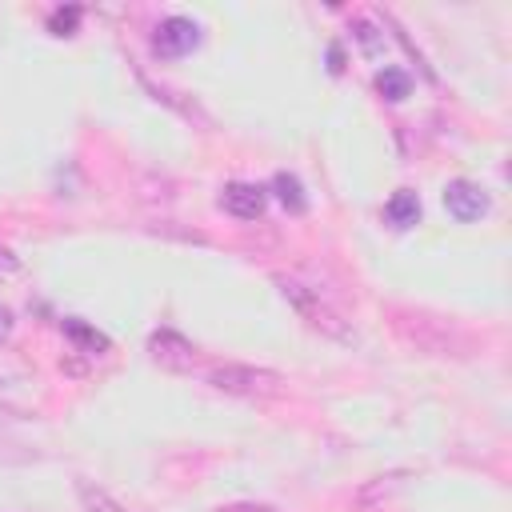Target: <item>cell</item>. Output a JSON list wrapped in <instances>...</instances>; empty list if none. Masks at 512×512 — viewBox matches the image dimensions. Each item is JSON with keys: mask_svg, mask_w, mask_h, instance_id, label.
I'll use <instances>...</instances> for the list:
<instances>
[{"mask_svg": "<svg viewBox=\"0 0 512 512\" xmlns=\"http://www.w3.org/2000/svg\"><path fill=\"white\" fill-rule=\"evenodd\" d=\"M216 512H280V508L260 504V500H236V504H220Z\"/></svg>", "mask_w": 512, "mask_h": 512, "instance_id": "14", "label": "cell"}, {"mask_svg": "<svg viewBox=\"0 0 512 512\" xmlns=\"http://www.w3.org/2000/svg\"><path fill=\"white\" fill-rule=\"evenodd\" d=\"M376 88H380L384 100H404L408 88H412V80H408V72H400V68H380V72H376Z\"/></svg>", "mask_w": 512, "mask_h": 512, "instance_id": "11", "label": "cell"}, {"mask_svg": "<svg viewBox=\"0 0 512 512\" xmlns=\"http://www.w3.org/2000/svg\"><path fill=\"white\" fill-rule=\"evenodd\" d=\"M8 328H12V312H8V308H0V336H4Z\"/></svg>", "mask_w": 512, "mask_h": 512, "instance_id": "16", "label": "cell"}, {"mask_svg": "<svg viewBox=\"0 0 512 512\" xmlns=\"http://www.w3.org/2000/svg\"><path fill=\"white\" fill-rule=\"evenodd\" d=\"M384 216H388V224H396V228H412V224L420 220V200H416V192H408V188L392 192V200L384 204Z\"/></svg>", "mask_w": 512, "mask_h": 512, "instance_id": "8", "label": "cell"}, {"mask_svg": "<svg viewBox=\"0 0 512 512\" xmlns=\"http://www.w3.org/2000/svg\"><path fill=\"white\" fill-rule=\"evenodd\" d=\"M272 192H276V200H280L288 212H304V208H308V196H304V188H300V180H296L292 172H276V176H272Z\"/></svg>", "mask_w": 512, "mask_h": 512, "instance_id": "9", "label": "cell"}, {"mask_svg": "<svg viewBox=\"0 0 512 512\" xmlns=\"http://www.w3.org/2000/svg\"><path fill=\"white\" fill-rule=\"evenodd\" d=\"M444 208H448L452 220L472 224V220H480V216L492 208V200H488V192H484L480 184H472V180H452V184L444 188Z\"/></svg>", "mask_w": 512, "mask_h": 512, "instance_id": "5", "label": "cell"}, {"mask_svg": "<svg viewBox=\"0 0 512 512\" xmlns=\"http://www.w3.org/2000/svg\"><path fill=\"white\" fill-rule=\"evenodd\" d=\"M204 380L216 392H224V396H248V400H256V396H280L284 392V376L280 372L252 368V364H216V368H208Z\"/></svg>", "mask_w": 512, "mask_h": 512, "instance_id": "2", "label": "cell"}, {"mask_svg": "<svg viewBox=\"0 0 512 512\" xmlns=\"http://www.w3.org/2000/svg\"><path fill=\"white\" fill-rule=\"evenodd\" d=\"M352 28H356L352 36H356L360 52H364V56H380V48H384V32H376V24H368V20H356Z\"/></svg>", "mask_w": 512, "mask_h": 512, "instance_id": "12", "label": "cell"}, {"mask_svg": "<svg viewBox=\"0 0 512 512\" xmlns=\"http://www.w3.org/2000/svg\"><path fill=\"white\" fill-rule=\"evenodd\" d=\"M196 44H200V28H196L188 16H168V20H160V28H156V36H152V52H156L160 60H176V56L192 52Z\"/></svg>", "mask_w": 512, "mask_h": 512, "instance_id": "3", "label": "cell"}, {"mask_svg": "<svg viewBox=\"0 0 512 512\" xmlns=\"http://www.w3.org/2000/svg\"><path fill=\"white\" fill-rule=\"evenodd\" d=\"M276 284H280V292H284V300L312 324V328H320L324 336H332V340H344V344H352L356 340V332H352V324L340 316V308H332L324 296H320V288H308V284H300V280H292V276H276Z\"/></svg>", "mask_w": 512, "mask_h": 512, "instance_id": "1", "label": "cell"}, {"mask_svg": "<svg viewBox=\"0 0 512 512\" xmlns=\"http://www.w3.org/2000/svg\"><path fill=\"white\" fill-rule=\"evenodd\" d=\"M16 264H20V260H16L8 248H0V272H16Z\"/></svg>", "mask_w": 512, "mask_h": 512, "instance_id": "15", "label": "cell"}, {"mask_svg": "<svg viewBox=\"0 0 512 512\" xmlns=\"http://www.w3.org/2000/svg\"><path fill=\"white\" fill-rule=\"evenodd\" d=\"M64 336H68L80 352H88V356H104V352L112 348V340H108L104 332H96L92 324H84V320H76V316L64 320Z\"/></svg>", "mask_w": 512, "mask_h": 512, "instance_id": "7", "label": "cell"}, {"mask_svg": "<svg viewBox=\"0 0 512 512\" xmlns=\"http://www.w3.org/2000/svg\"><path fill=\"white\" fill-rule=\"evenodd\" d=\"M76 24H80V8H76V4L56 8V12L48 16V32H52V36H72V32H76Z\"/></svg>", "mask_w": 512, "mask_h": 512, "instance_id": "13", "label": "cell"}, {"mask_svg": "<svg viewBox=\"0 0 512 512\" xmlns=\"http://www.w3.org/2000/svg\"><path fill=\"white\" fill-rule=\"evenodd\" d=\"M148 356L160 364V368H172V372H188L192 368V356H196V348L180 336V332H172V328H156L152 336H148Z\"/></svg>", "mask_w": 512, "mask_h": 512, "instance_id": "6", "label": "cell"}, {"mask_svg": "<svg viewBox=\"0 0 512 512\" xmlns=\"http://www.w3.org/2000/svg\"><path fill=\"white\" fill-rule=\"evenodd\" d=\"M76 496H80V504H84V512H128L120 500H112L104 488H96L92 480H80L76 484Z\"/></svg>", "mask_w": 512, "mask_h": 512, "instance_id": "10", "label": "cell"}, {"mask_svg": "<svg viewBox=\"0 0 512 512\" xmlns=\"http://www.w3.org/2000/svg\"><path fill=\"white\" fill-rule=\"evenodd\" d=\"M220 208L236 220H260L268 208V188L248 184V180H232L220 188Z\"/></svg>", "mask_w": 512, "mask_h": 512, "instance_id": "4", "label": "cell"}]
</instances>
